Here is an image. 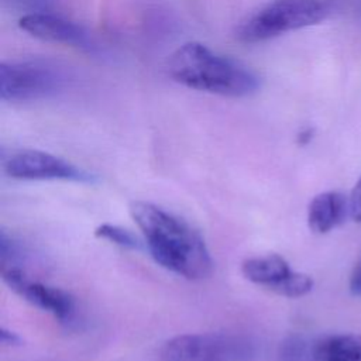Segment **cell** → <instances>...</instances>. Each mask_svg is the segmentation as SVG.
Here are the masks:
<instances>
[{
  "label": "cell",
  "instance_id": "8",
  "mask_svg": "<svg viewBox=\"0 0 361 361\" xmlns=\"http://www.w3.org/2000/svg\"><path fill=\"white\" fill-rule=\"evenodd\" d=\"M1 278L14 293L32 306L51 313L59 323L71 324L73 322L76 302L69 292L32 281L16 267H1Z\"/></svg>",
  "mask_w": 361,
  "mask_h": 361
},
{
  "label": "cell",
  "instance_id": "12",
  "mask_svg": "<svg viewBox=\"0 0 361 361\" xmlns=\"http://www.w3.org/2000/svg\"><path fill=\"white\" fill-rule=\"evenodd\" d=\"M94 235L97 238L107 240V241H110L116 245H120L123 248L138 250L141 247V243L131 231H128L120 226H114V224H109V223L100 224L94 230Z\"/></svg>",
  "mask_w": 361,
  "mask_h": 361
},
{
  "label": "cell",
  "instance_id": "11",
  "mask_svg": "<svg viewBox=\"0 0 361 361\" xmlns=\"http://www.w3.org/2000/svg\"><path fill=\"white\" fill-rule=\"evenodd\" d=\"M313 361H361V334H334L312 348Z\"/></svg>",
  "mask_w": 361,
  "mask_h": 361
},
{
  "label": "cell",
  "instance_id": "7",
  "mask_svg": "<svg viewBox=\"0 0 361 361\" xmlns=\"http://www.w3.org/2000/svg\"><path fill=\"white\" fill-rule=\"evenodd\" d=\"M241 272L250 282L285 298L305 296L313 288V279L306 274L293 271L279 254L247 258L241 264Z\"/></svg>",
  "mask_w": 361,
  "mask_h": 361
},
{
  "label": "cell",
  "instance_id": "3",
  "mask_svg": "<svg viewBox=\"0 0 361 361\" xmlns=\"http://www.w3.org/2000/svg\"><path fill=\"white\" fill-rule=\"evenodd\" d=\"M343 3L344 0H272L241 21L235 35L245 44L262 42L319 24L336 13Z\"/></svg>",
  "mask_w": 361,
  "mask_h": 361
},
{
  "label": "cell",
  "instance_id": "16",
  "mask_svg": "<svg viewBox=\"0 0 361 361\" xmlns=\"http://www.w3.org/2000/svg\"><path fill=\"white\" fill-rule=\"evenodd\" d=\"M11 1L17 3L18 6H25L31 8H45L49 0H11Z\"/></svg>",
  "mask_w": 361,
  "mask_h": 361
},
{
  "label": "cell",
  "instance_id": "9",
  "mask_svg": "<svg viewBox=\"0 0 361 361\" xmlns=\"http://www.w3.org/2000/svg\"><path fill=\"white\" fill-rule=\"evenodd\" d=\"M18 25L23 31L38 39L75 47L87 54L99 52V47L89 31L59 16L47 11L27 13L18 20Z\"/></svg>",
  "mask_w": 361,
  "mask_h": 361
},
{
  "label": "cell",
  "instance_id": "6",
  "mask_svg": "<svg viewBox=\"0 0 361 361\" xmlns=\"http://www.w3.org/2000/svg\"><path fill=\"white\" fill-rule=\"evenodd\" d=\"M4 172L23 180H71L94 183L96 176L75 164L49 152L23 149L11 154L4 161Z\"/></svg>",
  "mask_w": 361,
  "mask_h": 361
},
{
  "label": "cell",
  "instance_id": "15",
  "mask_svg": "<svg viewBox=\"0 0 361 361\" xmlns=\"http://www.w3.org/2000/svg\"><path fill=\"white\" fill-rule=\"evenodd\" d=\"M0 340H1L3 345H8V347H14V345H21L23 344V338L17 333L10 331V330H7L4 327L0 331Z\"/></svg>",
  "mask_w": 361,
  "mask_h": 361
},
{
  "label": "cell",
  "instance_id": "1",
  "mask_svg": "<svg viewBox=\"0 0 361 361\" xmlns=\"http://www.w3.org/2000/svg\"><path fill=\"white\" fill-rule=\"evenodd\" d=\"M130 214L158 265L190 281L212 274L213 261L206 243L186 221L154 203L141 200L130 204Z\"/></svg>",
  "mask_w": 361,
  "mask_h": 361
},
{
  "label": "cell",
  "instance_id": "4",
  "mask_svg": "<svg viewBox=\"0 0 361 361\" xmlns=\"http://www.w3.org/2000/svg\"><path fill=\"white\" fill-rule=\"evenodd\" d=\"M252 341L228 333H190L166 340L159 350L161 361H251Z\"/></svg>",
  "mask_w": 361,
  "mask_h": 361
},
{
  "label": "cell",
  "instance_id": "5",
  "mask_svg": "<svg viewBox=\"0 0 361 361\" xmlns=\"http://www.w3.org/2000/svg\"><path fill=\"white\" fill-rule=\"evenodd\" d=\"M68 73L47 61L0 63V97L4 102H32L54 96L68 85Z\"/></svg>",
  "mask_w": 361,
  "mask_h": 361
},
{
  "label": "cell",
  "instance_id": "10",
  "mask_svg": "<svg viewBox=\"0 0 361 361\" xmlns=\"http://www.w3.org/2000/svg\"><path fill=\"white\" fill-rule=\"evenodd\" d=\"M350 214V202L340 192H323L314 196L307 209V224L312 231L326 234L340 226Z\"/></svg>",
  "mask_w": 361,
  "mask_h": 361
},
{
  "label": "cell",
  "instance_id": "13",
  "mask_svg": "<svg viewBox=\"0 0 361 361\" xmlns=\"http://www.w3.org/2000/svg\"><path fill=\"white\" fill-rule=\"evenodd\" d=\"M350 202V216L353 220L361 223V178L355 183L351 195L348 197Z\"/></svg>",
  "mask_w": 361,
  "mask_h": 361
},
{
  "label": "cell",
  "instance_id": "2",
  "mask_svg": "<svg viewBox=\"0 0 361 361\" xmlns=\"http://www.w3.org/2000/svg\"><path fill=\"white\" fill-rule=\"evenodd\" d=\"M168 72L182 86L219 96L244 97L259 89V78L250 68L195 41L169 56Z\"/></svg>",
  "mask_w": 361,
  "mask_h": 361
},
{
  "label": "cell",
  "instance_id": "14",
  "mask_svg": "<svg viewBox=\"0 0 361 361\" xmlns=\"http://www.w3.org/2000/svg\"><path fill=\"white\" fill-rule=\"evenodd\" d=\"M348 288L354 296H361V259L355 264V267L350 275Z\"/></svg>",
  "mask_w": 361,
  "mask_h": 361
}]
</instances>
